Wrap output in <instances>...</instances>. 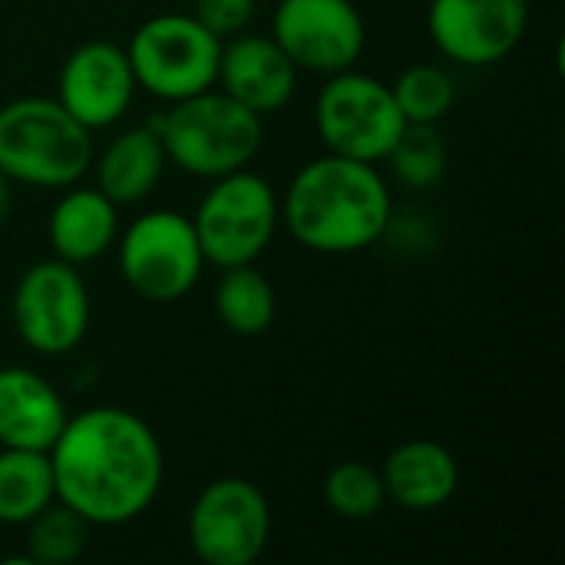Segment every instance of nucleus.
I'll return each mask as SVG.
<instances>
[{"label":"nucleus","mask_w":565,"mask_h":565,"mask_svg":"<svg viewBox=\"0 0 565 565\" xmlns=\"http://www.w3.org/2000/svg\"><path fill=\"white\" fill-rule=\"evenodd\" d=\"M56 500L89 526L139 520L162 487V444L126 407H89L66 420L50 447Z\"/></svg>","instance_id":"1"},{"label":"nucleus","mask_w":565,"mask_h":565,"mask_svg":"<svg viewBox=\"0 0 565 565\" xmlns=\"http://www.w3.org/2000/svg\"><path fill=\"white\" fill-rule=\"evenodd\" d=\"M278 209L301 248L354 255L387 232L394 202L374 162L324 152L295 172Z\"/></svg>","instance_id":"2"},{"label":"nucleus","mask_w":565,"mask_h":565,"mask_svg":"<svg viewBox=\"0 0 565 565\" xmlns=\"http://www.w3.org/2000/svg\"><path fill=\"white\" fill-rule=\"evenodd\" d=\"M93 132L60 99L23 96L0 106V172L36 189L76 185L93 166Z\"/></svg>","instance_id":"3"},{"label":"nucleus","mask_w":565,"mask_h":565,"mask_svg":"<svg viewBox=\"0 0 565 565\" xmlns=\"http://www.w3.org/2000/svg\"><path fill=\"white\" fill-rule=\"evenodd\" d=\"M156 129L162 136L166 159L199 179L248 169L265 139L262 116L215 86L172 103Z\"/></svg>","instance_id":"4"},{"label":"nucleus","mask_w":565,"mask_h":565,"mask_svg":"<svg viewBox=\"0 0 565 565\" xmlns=\"http://www.w3.org/2000/svg\"><path fill=\"white\" fill-rule=\"evenodd\" d=\"M126 56L136 86L156 99L179 103L218 83L222 40L192 13H159L132 33Z\"/></svg>","instance_id":"5"},{"label":"nucleus","mask_w":565,"mask_h":565,"mask_svg":"<svg viewBox=\"0 0 565 565\" xmlns=\"http://www.w3.org/2000/svg\"><path fill=\"white\" fill-rule=\"evenodd\" d=\"M281 222L275 189L248 172H228L212 179V189L195 209L192 228L199 235L205 265L232 268V265H255L275 238Z\"/></svg>","instance_id":"6"},{"label":"nucleus","mask_w":565,"mask_h":565,"mask_svg":"<svg viewBox=\"0 0 565 565\" xmlns=\"http://www.w3.org/2000/svg\"><path fill=\"white\" fill-rule=\"evenodd\" d=\"M404 126L407 119L401 116L391 86L367 73H354V66L331 73L315 99V129L324 149L348 159L377 166L387 159Z\"/></svg>","instance_id":"7"},{"label":"nucleus","mask_w":565,"mask_h":565,"mask_svg":"<svg viewBox=\"0 0 565 565\" xmlns=\"http://www.w3.org/2000/svg\"><path fill=\"white\" fill-rule=\"evenodd\" d=\"M205 268L192 218L169 209L142 212L119 235V271L126 285L152 305L185 298Z\"/></svg>","instance_id":"8"},{"label":"nucleus","mask_w":565,"mask_h":565,"mask_svg":"<svg viewBox=\"0 0 565 565\" xmlns=\"http://www.w3.org/2000/svg\"><path fill=\"white\" fill-rule=\"evenodd\" d=\"M271 536L265 493L245 477H218L189 510V543L205 565H252Z\"/></svg>","instance_id":"9"},{"label":"nucleus","mask_w":565,"mask_h":565,"mask_svg":"<svg viewBox=\"0 0 565 565\" xmlns=\"http://www.w3.org/2000/svg\"><path fill=\"white\" fill-rule=\"evenodd\" d=\"M13 324L20 341L43 358L79 348L89 328V291L76 265L63 258L30 265L13 288Z\"/></svg>","instance_id":"10"},{"label":"nucleus","mask_w":565,"mask_h":565,"mask_svg":"<svg viewBox=\"0 0 565 565\" xmlns=\"http://www.w3.org/2000/svg\"><path fill=\"white\" fill-rule=\"evenodd\" d=\"M271 40L298 70L331 76L361 60L367 30L351 0H278Z\"/></svg>","instance_id":"11"},{"label":"nucleus","mask_w":565,"mask_h":565,"mask_svg":"<svg viewBox=\"0 0 565 565\" xmlns=\"http://www.w3.org/2000/svg\"><path fill=\"white\" fill-rule=\"evenodd\" d=\"M530 23V0H430L427 30L434 46L463 66L507 60Z\"/></svg>","instance_id":"12"},{"label":"nucleus","mask_w":565,"mask_h":565,"mask_svg":"<svg viewBox=\"0 0 565 565\" xmlns=\"http://www.w3.org/2000/svg\"><path fill=\"white\" fill-rule=\"evenodd\" d=\"M132 93H136V76L126 46H116L109 40L79 43L66 56L56 83L60 106L73 119H79L89 132L119 122L132 103Z\"/></svg>","instance_id":"13"},{"label":"nucleus","mask_w":565,"mask_h":565,"mask_svg":"<svg viewBox=\"0 0 565 565\" xmlns=\"http://www.w3.org/2000/svg\"><path fill=\"white\" fill-rule=\"evenodd\" d=\"M222 93L238 99L258 116L278 113L298 89V66L271 40L258 33H235L222 46L218 60Z\"/></svg>","instance_id":"14"},{"label":"nucleus","mask_w":565,"mask_h":565,"mask_svg":"<svg viewBox=\"0 0 565 565\" xmlns=\"http://www.w3.org/2000/svg\"><path fill=\"white\" fill-rule=\"evenodd\" d=\"M66 420V401L43 374L0 367V447L50 454Z\"/></svg>","instance_id":"15"},{"label":"nucleus","mask_w":565,"mask_h":565,"mask_svg":"<svg viewBox=\"0 0 565 565\" xmlns=\"http://www.w3.org/2000/svg\"><path fill=\"white\" fill-rule=\"evenodd\" d=\"M381 480L391 503L411 513H430L454 500L460 487V463L444 444L407 440L387 454Z\"/></svg>","instance_id":"16"},{"label":"nucleus","mask_w":565,"mask_h":565,"mask_svg":"<svg viewBox=\"0 0 565 565\" xmlns=\"http://www.w3.org/2000/svg\"><path fill=\"white\" fill-rule=\"evenodd\" d=\"M46 238L53 258H63L70 265L96 262L119 238V205L109 202L96 185L93 189L66 185V192L50 212Z\"/></svg>","instance_id":"17"},{"label":"nucleus","mask_w":565,"mask_h":565,"mask_svg":"<svg viewBox=\"0 0 565 565\" xmlns=\"http://www.w3.org/2000/svg\"><path fill=\"white\" fill-rule=\"evenodd\" d=\"M96 159V156H93ZM166 146L162 136L156 129V122L149 126H132L126 132H119L96 159V189L122 205H136L142 202L162 179L166 172Z\"/></svg>","instance_id":"18"},{"label":"nucleus","mask_w":565,"mask_h":565,"mask_svg":"<svg viewBox=\"0 0 565 565\" xmlns=\"http://www.w3.org/2000/svg\"><path fill=\"white\" fill-rule=\"evenodd\" d=\"M56 500L50 454L0 447V523L23 526Z\"/></svg>","instance_id":"19"},{"label":"nucleus","mask_w":565,"mask_h":565,"mask_svg":"<svg viewBox=\"0 0 565 565\" xmlns=\"http://www.w3.org/2000/svg\"><path fill=\"white\" fill-rule=\"evenodd\" d=\"M215 311L222 324L238 338H258L271 328L278 315V298L271 281L255 265L222 268L215 285Z\"/></svg>","instance_id":"20"},{"label":"nucleus","mask_w":565,"mask_h":565,"mask_svg":"<svg viewBox=\"0 0 565 565\" xmlns=\"http://www.w3.org/2000/svg\"><path fill=\"white\" fill-rule=\"evenodd\" d=\"M26 526L23 536V559L33 565H70L76 563L89 543V523L70 510L66 503L53 500L43 507Z\"/></svg>","instance_id":"21"},{"label":"nucleus","mask_w":565,"mask_h":565,"mask_svg":"<svg viewBox=\"0 0 565 565\" xmlns=\"http://www.w3.org/2000/svg\"><path fill=\"white\" fill-rule=\"evenodd\" d=\"M391 93H394L401 116L414 126H437L454 109V99H457V86L450 73L437 63L407 66L394 79Z\"/></svg>","instance_id":"22"},{"label":"nucleus","mask_w":565,"mask_h":565,"mask_svg":"<svg viewBox=\"0 0 565 565\" xmlns=\"http://www.w3.org/2000/svg\"><path fill=\"white\" fill-rule=\"evenodd\" d=\"M321 493H324L328 510L341 520H351V523L374 520L387 503L381 470L364 463V460H344V463L331 467Z\"/></svg>","instance_id":"23"},{"label":"nucleus","mask_w":565,"mask_h":565,"mask_svg":"<svg viewBox=\"0 0 565 565\" xmlns=\"http://www.w3.org/2000/svg\"><path fill=\"white\" fill-rule=\"evenodd\" d=\"M391 172L397 182L411 189H430L444 179L447 172V146L437 126H414L407 122L404 132L397 136L394 149L387 152Z\"/></svg>","instance_id":"24"},{"label":"nucleus","mask_w":565,"mask_h":565,"mask_svg":"<svg viewBox=\"0 0 565 565\" xmlns=\"http://www.w3.org/2000/svg\"><path fill=\"white\" fill-rule=\"evenodd\" d=\"M255 3L258 0H195L192 17L218 40H228L248 26V20L255 17Z\"/></svg>","instance_id":"25"},{"label":"nucleus","mask_w":565,"mask_h":565,"mask_svg":"<svg viewBox=\"0 0 565 565\" xmlns=\"http://www.w3.org/2000/svg\"><path fill=\"white\" fill-rule=\"evenodd\" d=\"M10 209H13V182L0 172V225L7 222Z\"/></svg>","instance_id":"26"}]
</instances>
